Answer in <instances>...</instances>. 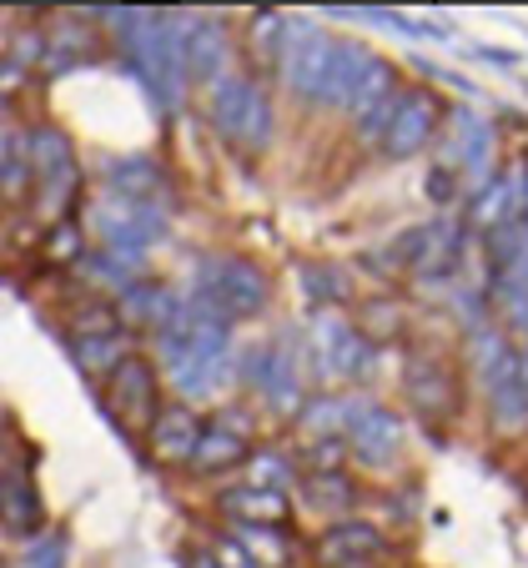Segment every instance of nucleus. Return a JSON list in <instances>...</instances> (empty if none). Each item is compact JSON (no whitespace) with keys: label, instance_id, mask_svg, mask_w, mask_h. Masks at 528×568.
Segmentation results:
<instances>
[{"label":"nucleus","instance_id":"obj_11","mask_svg":"<svg viewBox=\"0 0 528 568\" xmlns=\"http://www.w3.org/2000/svg\"><path fill=\"white\" fill-rule=\"evenodd\" d=\"M383 554H388L383 528L363 524V518H343V524H333L313 548L317 568H373Z\"/></svg>","mask_w":528,"mask_h":568},{"label":"nucleus","instance_id":"obj_2","mask_svg":"<svg viewBox=\"0 0 528 568\" xmlns=\"http://www.w3.org/2000/svg\"><path fill=\"white\" fill-rule=\"evenodd\" d=\"M196 297H206L226 322H252L267 312L272 302V282L262 277V267L242 257H212L202 267V282H196Z\"/></svg>","mask_w":528,"mask_h":568},{"label":"nucleus","instance_id":"obj_5","mask_svg":"<svg viewBox=\"0 0 528 568\" xmlns=\"http://www.w3.org/2000/svg\"><path fill=\"white\" fill-rule=\"evenodd\" d=\"M313 337H317V373L337 377V383H357L373 373V343L357 333L353 322L343 317H313Z\"/></svg>","mask_w":528,"mask_h":568},{"label":"nucleus","instance_id":"obj_28","mask_svg":"<svg viewBox=\"0 0 528 568\" xmlns=\"http://www.w3.org/2000/svg\"><path fill=\"white\" fill-rule=\"evenodd\" d=\"M71 353H75V363L87 367V373H111V367L126 357L121 353V337H75Z\"/></svg>","mask_w":528,"mask_h":568},{"label":"nucleus","instance_id":"obj_9","mask_svg":"<svg viewBox=\"0 0 528 568\" xmlns=\"http://www.w3.org/2000/svg\"><path fill=\"white\" fill-rule=\"evenodd\" d=\"M176 51H182V75L186 81H222L226 61H232L226 26L212 21V16H196V21L176 26Z\"/></svg>","mask_w":528,"mask_h":568},{"label":"nucleus","instance_id":"obj_4","mask_svg":"<svg viewBox=\"0 0 528 568\" xmlns=\"http://www.w3.org/2000/svg\"><path fill=\"white\" fill-rule=\"evenodd\" d=\"M26 166H31L35 182H41L45 212H55V206H65L75 196L81 172H75V151H71V136H65V131L35 126L31 136H26Z\"/></svg>","mask_w":528,"mask_h":568},{"label":"nucleus","instance_id":"obj_33","mask_svg":"<svg viewBox=\"0 0 528 568\" xmlns=\"http://www.w3.org/2000/svg\"><path fill=\"white\" fill-rule=\"evenodd\" d=\"M363 322H367V333H377V337H388V333H398V307H377V302H367V312H363ZM363 333V337H367ZM373 343V337H367Z\"/></svg>","mask_w":528,"mask_h":568},{"label":"nucleus","instance_id":"obj_41","mask_svg":"<svg viewBox=\"0 0 528 568\" xmlns=\"http://www.w3.org/2000/svg\"><path fill=\"white\" fill-rule=\"evenodd\" d=\"M0 568H6V564H0Z\"/></svg>","mask_w":528,"mask_h":568},{"label":"nucleus","instance_id":"obj_38","mask_svg":"<svg viewBox=\"0 0 528 568\" xmlns=\"http://www.w3.org/2000/svg\"><path fill=\"white\" fill-rule=\"evenodd\" d=\"M474 51H478V55H488L494 65H514V61H518L514 51H498V45H474Z\"/></svg>","mask_w":528,"mask_h":568},{"label":"nucleus","instance_id":"obj_20","mask_svg":"<svg viewBox=\"0 0 528 568\" xmlns=\"http://www.w3.org/2000/svg\"><path fill=\"white\" fill-rule=\"evenodd\" d=\"M222 514L237 518V524L272 528L287 524V498L272 494V488H232V494H222Z\"/></svg>","mask_w":528,"mask_h":568},{"label":"nucleus","instance_id":"obj_19","mask_svg":"<svg viewBox=\"0 0 528 568\" xmlns=\"http://www.w3.org/2000/svg\"><path fill=\"white\" fill-rule=\"evenodd\" d=\"M252 458V448H247V433L242 428H232V423H206L202 428V438H196V448H192V468L196 473H222V468H232V463H247Z\"/></svg>","mask_w":528,"mask_h":568},{"label":"nucleus","instance_id":"obj_25","mask_svg":"<svg viewBox=\"0 0 528 568\" xmlns=\"http://www.w3.org/2000/svg\"><path fill=\"white\" fill-rule=\"evenodd\" d=\"M428 247H433V222L428 226H413V232H398L388 242V267H398V272H418L423 267V257H428Z\"/></svg>","mask_w":528,"mask_h":568},{"label":"nucleus","instance_id":"obj_40","mask_svg":"<svg viewBox=\"0 0 528 568\" xmlns=\"http://www.w3.org/2000/svg\"><path fill=\"white\" fill-rule=\"evenodd\" d=\"M524 377H528V363H524Z\"/></svg>","mask_w":528,"mask_h":568},{"label":"nucleus","instance_id":"obj_30","mask_svg":"<svg viewBox=\"0 0 528 568\" xmlns=\"http://www.w3.org/2000/svg\"><path fill=\"white\" fill-rule=\"evenodd\" d=\"M504 357H514V347H508L494 327H478V333H474V373L488 377L498 363H504Z\"/></svg>","mask_w":528,"mask_h":568},{"label":"nucleus","instance_id":"obj_17","mask_svg":"<svg viewBox=\"0 0 528 568\" xmlns=\"http://www.w3.org/2000/svg\"><path fill=\"white\" fill-rule=\"evenodd\" d=\"M176 312H182V297H176L172 287H162V282H131V287H121V302H116V317L136 322V327H172Z\"/></svg>","mask_w":528,"mask_h":568},{"label":"nucleus","instance_id":"obj_14","mask_svg":"<svg viewBox=\"0 0 528 568\" xmlns=\"http://www.w3.org/2000/svg\"><path fill=\"white\" fill-rule=\"evenodd\" d=\"M0 528L11 538H35L45 528L41 488L31 468H0Z\"/></svg>","mask_w":528,"mask_h":568},{"label":"nucleus","instance_id":"obj_10","mask_svg":"<svg viewBox=\"0 0 528 568\" xmlns=\"http://www.w3.org/2000/svg\"><path fill=\"white\" fill-rule=\"evenodd\" d=\"M438 116H443L438 97H428V91H403L398 111H393L388 131H383V151H388L393 161L418 156V151L433 141V131H438Z\"/></svg>","mask_w":528,"mask_h":568},{"label":"nucleus","instance_id":"obj_12","mask_svg":"<svg viewBox=\"0 0 528 568\" xmlns=\"http://www.w3.org/2000/svg\"><path fill=\"white\" fill-rule=\"evenodd\" d=\"M448 166L464 172V182L484 186L488 172H494V126L478 116L474 106H458L453 111V151H448Z\"/></svg>","mask_w":528,"mask_h":568},{"label":"nucleus","instance_id":"obj_32","mask_svg":"<svg viewBox=\"0 0 528 568\" xmlns=\"http://www.w3.org/2000/svg\"><path fill=\"white\" fill-rule=\"evenodd\" d=\"M65 564V534L55 528L51 538H41V544H31V554H26V568H61Z\"/></svg>","mask_w":528,"mask_h":568},{"label":"nucleus","instance_id":"obj_13","mask_svg":"<svg viewBox=\"0 0 528 568\" xmlns=\"http://www.w3.org/2000/svg\"><path fill=\"white\" fill-rule=\"evenodd\" d=\"M403 387H408L413 408L423 413V418L443 423L458 413V383H453V373L438 363V357H408V367H403Z\"/></svg>","mask_w":528,"mask_h":568},{"label":"nucleus","instance_id":"obj_26","mask_svg":"<svg viewBox=\"0 0 528 568\" xmlns=\"http://www.w3.org/2000/svg\"><path fill=\"white\" fill-rule=\"evenodd\" d=\"M302 292H307L313 302H343L347 282L333 262H302Z\"/></svg>","mask_w":528,"mask_h":568},{"label":"nucleus","instance_id":"obj_15","mask_svg":"<svg viewBox=\"0 0 528 568\" xmlns=\"http://www.w3.org/2000/svg\"><path fill=\"white\" fill-rule=\"evenodd\" d=\"M206 423L196 418L186 403H172V408H156V418H151L146 438H151V453L162 463H186L196 448V438H202Z\"/></svg>","mask_w":528,"mask_h":568},{"label":"nucleus","instance_id":"obj_36","mask_svg":"<svg viewBox=\"0 0 528 568\" xmlns=\"http://www.w3.org/2000/svg\"><path fill=\"white\" fill-rule=\"evenodd\" d=\"M16 161H26V146L11 136V131H0V186H6V176H11Z\"/></svg>","mask_w":528,"mask_h":568},{"label":"nucleus","instance_id":"obj_35","mask_svg":"<svg viewBox=\"0 0 528 568\" xmlns=\"http://www.w3.org/2000/svg\"><path fill=\"white\" fill-rule=\"evenodd\" d=\"M428 196H433V202H453V196H458L453 166H433V172H428Z\"/></svg>","mask_w":528,"mask_h":568},{"label":"nucleus","instance_id":"obj_1","mask_svg":"<svg viewBox=\"0 0 528 568\" xmlns=\"http://www.w3.org/2000/svg\"><path fill=\"white\" fill-rule=\"evenodd\" d=\"M206 116L242 151H267L272 131H277V121H272V97L262 91V81H252V75H242V71H226L222 81H212Z\"/></svg>","mask_w":528,"mask_h":568},{"label":"nucleus","instance_id":"obj_29","mask_svg":"<svg viewBox=\"0 0 528 568\" xmlns=\"http://www.w3.org/2000/svg\"><path fill=\"white\" fill-rule=\"evenodd\" d=\"M116 307L111 302H91V307H81L71 317V333L75 337H116Z\"/></svg>","mask_w":528,"mask_h":568},{"label":"nucleus","instance_id":"obj_8","mask_svg":"<svg viewBox=\"0 0 528 568\" xmlns=\"http://www.w3.org/2000/svg\"><path fill=\"white\" fill-rule=\"evenodd\" d=\"M347 448L357 463L367 468H388L403 448V418L383 403H353V418H347Z\"/></svg>","mask_w":528,"mask_h":568},{"label":"nucleus","instance_id":"obj_18","mask_svg":"<svg viewBox=\"0 0 528 568\" xmlns=\"http://www.w3.org/2000/svg\"><path fill=\"white\" fill-rule=\"evenodd\" d=\"M106 186L116 192V202L151 206V196L166 192V172L151 156H116L106 161Z\"/></svg>","mask_w":528,"mask_h":568},{"label":"nucleus","instance_id":"obj_6","mask_svg":"<svg viewBox=\"0 0 528 568\" xmlns=\"http://www.w3.org/2000/svg\"><path fill=\"white\" fill-rule=\"evenodd\" d=\"M247 383L262 393V403H267L272 413H297L302 408V367L297 357H292L287 343H262L252 347L247 357Z\"/></svg>","mask_w":528,"mask_h":568},{"label":"nucleus","instance_id":"obj_7","mask_svg":"<svg viewBox=\"0 0 528 568\" xmlns=\"http://www.w3.org/2000/svg\"><path fill=\"white\" fill-rule=\"evenodd\" d=\"M106 377H111V418L146 433L151 418H156V367L141 353H126Z\"/></svg>","mask_w":528,"mask_h":568},{"label":"nucleus","instance_id":"obj_24","mask_svg":"<svg viewBox=\"0 0 528 568\" xmlns=\"http://www.w3.org/2000/svg\"><path fill=\"white\" fill-rule=\"evenodd\" d=\"M363 65H367V51L363 45H353V41H333V71H327V106H343L347 101V91H353V81L363 75Z\"/></svg>","mask_w":528,"mask_h":568},{"label":"nucleus","instance_id":"obj_39","mask_svg":"<svg viewBox=\"0 0 528 568\" xmlns=\"http://www.w3.org/2000/svg\"><path fill=\"white\" fill-rule=\"evenodd\" d=\"M192 568H216V564H212V554H192Z\"/></svg>","mask_w":528,"mask_h":568},{"label":"nucleus","instance_id":"obj_31","mask_svg":"<svg viewBox=\"0 0 528 568\" xmlns=\"http://www.w3.org/2000/svg\"><path fill=\"white\" fill-rule=\"evenodd\" d=\"M247 463H252L247 488H272V494H282V483H287V463H282L277 453H262V458H247Z\"/></svg>","mask_w":528,"mask_h":568},{"label":"nucleus","instance_id":"obj_22","mask_svg":"<svg viewBox=\"0 0 528 568\" xmlns=\"http://www.w3.org/2000/svg\"><path fill=\"white\" fill-rule=\"evenodd\" d=\"M302 498H307V508H323V514H343V508L357 504V483L347 478L343 468L337 473H307L302 478Z\"/></svg>","mask_w":528,"mask_h":568},{"label":"nucleus","instance_id":"obj_3","mask_svg":"<svg viewBox=\"0 0 528 568\" xmlns=\"http://www.w3.org/2000/svg\"><path fill=\"white\" fill-rule=\"evenodd\" d=\"M282 75H287L292 97L323 101L327 97V71H333V36L317 31L307 21H287V45H282Z\"/></svg>","mask_w":528,"mask_h":568},{"label":"nucleus","instance_id":"obj_37","mask_svg":"<svg viewBox=\"0 0 528 568\" xmlns=\"http://www.w3.org/2000/svg\"><path fill=\"white\" fill-rule=\"evenodd\" d=\"M51 252H61V257L71 252V257H75V252H81V232H75L71 222H55V232H51Z\"/></svg>","mask_w":528,"mask_h":568},{"label":"nucleus","instance_id":"obj_27","mask_svg":"<svg viewBox=\"0 0 528 568\" xmlns=\"http://www.w3.org/2000/svg\"><path fill=\"white\" fill-rule=\"evenodd\" d=\"M87 262V277H97V282H111V287H131V272H136V257L131 252H91V257H81Z\"/></svg>","mask_w":528,"mask_h":568},{"label":"nucleus","instance_id":"obj_21","mask_svg":"<svg viewBox=\"0 0 528 568\" xmlns=\"http://www.w3.org/2000/svg\"><path fill=\"white\" fill-rule=\"evenodd\" d=\"M388 97H398V75H393V65H388V61H377V55H367V65H363V75L353 81V91H347L343 111H353V116L363 121L367 111H377Z\"/></svg>","mask_w":528,"mask_h":568},{"label":"nucleus","instance_id":"obj_16","mask_svg":"<svg viewBox=\"0 0 528 568\" xmlns=\"http://www.w3.org/2000/svg\"><path fill=\"white\" fill-rule=\"evenodd\" d=\"M484 387H488V408H494L498 428H524V423H528V377H524V363H518V357H504V363L484 377Z\"/></svg>","mask_w":528,"mask_h":568},{"label":"nucleus","instance_id":"obj_34","mask_svg":"<svg viewBox=\"0 0 528 568\" xmlns=\"http://www.w3.org/2000/svg\"><path fill=\"white\" fill-rule=\"evenodd\" d=\"M212 564H216V568H257V558H252L242 544H232V538H226V544H216Z\"/></svg>","mask_w":528,"mask_h":568},{"label":"nucleus","instance_id":"obj_23","mask_svg":"<svg viewBox=\"0 0 528 568\" xmlns=\"http://www.w3.org/2000/svg\"><path fill=\"white\" fill-rule=\"evenodd\" d=\"M347 418H353V403L347 397H313L302 408V433L313 443H337L347 433Z\"/></svg>","mask_w":528,"mask_h":568}]
</instances>
